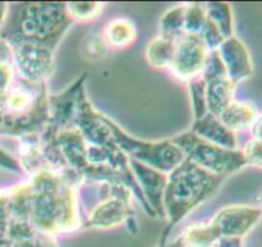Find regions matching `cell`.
<instances>
[{
	"label": "cell",
	"mask_w": 262,
	"mask_h": 247,
	"mask_svg": "<svg viewBox=\"0 0 262 247\" xmlns=\"http://www.w3.org/2000/svg\"><path fill=\"white\" fill-rule=\"evenodd\" d=\"M170 173L163 195V208L168 213L170 225L177 224L197 205L214 195L224 182V177L209 173L187 158Z\"/></svg>",
	"instance_id": "obj_1"
},
{
	"label": "cell",
	"mask_w": 262,
	"mask_h": 247,
	"mask_svg": "<svg viewBox=\"0 0 262 247\" xmlns=\"http://www.w3.org/2000/svg\"><path fill=\"white\" fill-rule=\"evenodd\" d=\"M36 177L35 187L37 191L33 195L31 214L35 228L46 236L77 230L79 222L71 189L49 172Z\"/></svg>",
	"instance_id": "obj_2"
},
{
	"label": "cell",
	"mask_w": 262,
	"mask_h": 247,
	"mask_svg": "<svg viewBox=\"0 0 262 247\" xmlns=\"http://www.w3.org/2000/svg\"><path fill=\"white\" fill-rule=\"evenodd\" d=\"M186 158L201 167L209 173L219 177H228L245 168V156L239 149H225L210 143L194 135L192 131L183 133L173 140Z\"/></svg>",
	"instance_id": "obj_3"
},
{
	"label": "cell",
	"mask_w": 262,
	"mask_h": 247,
	"mask_svg": "<svg viewBox=\"0 0 262 247\" xmlns=\"http://www.w3.org/2000/svg\"><path fill=\"white\" fill-rule=\"evenodd\" d=\"M110 132L120 146L129 151L135 158L147 163L150 168L161 172H171L184 160V154L177 145L170 142L147 143L132 140L129 136L123 133L117 126L105 118Z\"/></svg>",
	"instance_id": "obj_4"
},
{
	"label": "cell",
	"mask_w": 262,
	"mask_h": 247,
	"mask_svg": "<svg viewBox=\"0 0 262 247\" xmlns=\"http://www.w3.org/2000/svg\"><path fill=\"white\" fill-rule=\"evenodd\" d=\"M262 220L258 208L253 205H229L216 213L207 227L215 240V247L220 240H243Z\"/></svg>",
	"instance_id": "obj_5"
},
{
	"label": "cell",
	"mask_w": 262,
	"mask_h": 247,
	"mask_svg": "<svg viewBox=\"0 0 262 247\" xmlns=\"http://www.w3.org/2000/svg\"><path fill=\"white\" fill-rule=\"evenodd\" d=\"M209 48L199 33L183 32L174 41L170 69L174 76L184 81H192L201 76L206 66Z\"/></svg>",
	"instance_id": "obj_6"
},
{
	"label": "cell",
	"mask_w": 262,
	"mask_h": 247,
	"mask_svg": "<svg viewBox=\"0 0 262 247\" xmlns=\"http://www.w3.org/2000/svg\"><path fill=\"white\" fill-rule=\"evenodd\" d=\"M206 86V107L209 113L219 117L220 113L234 101L237 85L228 77L217 50H211L202 72Z\"/></svg>",
	"instance_id": "obj_7"
},
{
	"label": "cell",
	"mask_w": 262,
	"mask_h": 247,
	"mask_svg": "<svg viewBox=\"0 0 262 247\" xmlns=\"http://www.w3.org/2000/svg\"><path fill=\"white\" fill-rule=\"evenodd\" d=\"M55 44L26 40L15 51L18 68L31 84H41L53 69V49Z\"/></svg>",
	"instance_id": "obj_8"
},
{
	"label": "cell",
	"mask_w": 262,
	"mask_h": 247,
	"mask_svg": "<svg viewBox=\"0 0 262 247\" xmlns=\"http://www.w3.org/2000/svg\"><path fill=\"white\" fill-rule=\"evenodd\" d=\"M225 67L228 77L238 85L253 74V63L247 46L241 38L233 35L225 38L216 49Z\"/></svg>",
	"instance_id": "obj_9"
},
{
	"label": "cell",
	"mask_w": 262,
	"mask_h": 247,
	"mask_svg": "<svg viewBox=\"0 0 262 247\" xmlns=\"http://www.w3.org/2000/svg\"><path fill=\"white\" fill-rule=\"evenodd\" d=\"M191 131L202 140L220 146V148L232 149V150L238 149V140L235 133L225 127L219 117L211 113H207L202 118L197 119Z\"/></svg>",
	"instance_id": "obj_10"
},
{
	"label": "cell",
	"mask_w": 262,
	"mask_h": 247,
	"mask_svg": "<svg viewBox=\"0 0 262 247\" xmlns=\"http://www.w3.org/2000/svg\"><path fill=\"white\" fill-rule=\"evenodd\" d=\"M258 115V110L253 102L238 101L230 102L219 114V119L223 125L233 132L251 130Z\"/></svg>",
	"instance_id": "obj_11"
},
{
	"label": "cell",
	"mask_w": 262,
	"mask_h": 247,
	"mask_svg": "<svg viewBox=\"0 0 262 247\" xmlns=\"http://www.w3.org/2000/svg\"><path fill=\"white\" fill-rule=\"evenodd\" d=\"M130 164L140 176L138 178L141 179L142 189L145 190L147 199L150 200L155 209H159L160 201H163V192L166 186V178L160 173H156L150 167L137 163L136 160H130Z\"/></svg>",
	"instance_id": "obj_12"
},
{
	"label": "cell",
	"mask_w": 262,
	"mask_h": 247,
	"mask_svg": "<svg viewBox=\"0 0 262 247\" xmlns=\"http://www.w3.org/2000/svg\"><path fill=\"white\" fill-rule=\"evenodd\" d=\"M137 31L132 20L127 18H115L106 25L104 30L105 44L112 48H124L135 41Z\"/></svg>",
	"instance_id": "obj_13"
},
{
	"label": "cell",
	"mask_w": 262,
	"mask_h": 247,
	"mask_svg": "<svg viewBox=\"0 0 262 247\" xmlns=\"http://www.w3.org/2000/svg\"><path fill=\"white\" fill-rule=\"evenodd\" d=\"M125 218V208L123 200L107 201L101 208L96 209L89 218V224L94 227H112L118 224Z\"/></svg>",
	"instance_id": "obj_14"
},
{
	"label": "cell",
	"mask_w": 262,
	"mask_h": 247,
	"mask_svg": "<svg viewBox=\"0 0 262 247\" xmlns=\"http://www.w3.org/2000/svg\"><path fill=\"white\" fill-rule=\"evenodd\" d=\"M205 10H206L207 18L212 23H215V26L219 28L225 38L234 35V23H233V13L230 5L215 3V4L206 5Z\"/></svg>",
	"instance_id": "obj_15"
},
{
	"label": "cell",
	"mask_w": 262,
	"mask_h": 247,
	"mask_svg": "<svg viewBox=\"0 0 262 247\" xmlns=\"http://www.w3.org/2000/svg\"><path fill=\"white\" fill-rule=\"evenodd\" d=\"M174 41L170 38L159 36L150 43L147 48V58L152 66L169 67L174 51Z\"/></svg>",
	"instance_id": "obj_16"
},
{
	"label": "cell",
	"mask_w": 262,
	"mask_h": 247,
	"mask_svg": "<svg viewBox=\"0 0 262 247\" xmlns=\"http://www.w3.org/2000/svg\"><path fill=\"white\" fill-rule=\"evenodd\" d=\"M184 15H186V5H179L173 8L164 15L160 23V36L170 40H176L183 33Z\"/></svg>",
	"instance_id": "obj_17"
},
{
	"label": "cell",
	"mask_w": 262,
	"mask_h": 247,
	"mask_svg": "<svg viewBox=\"0 0 262 247\" xmlns=\"http://www.w3.org/2000/svg\"><path fill=\"white\" fill-rule=\"evenodd\" d=\"M189 89H191L192 102H193L197 120L206 114V86H205L204 78L200 76L192 79L189 84Z\"/></svg>",
	"instance_id": "obj_18"
},
{
	"label": "cell",
	"mask_w": 262,
	"mask_h": 247,
	"mask_svg": "<svg viewBox=\"0 0 262 247\" xmlns=\"http://www.w3.org/2000/svg\"><path fill=\"white\" fill-rule=\"evenodd\" d=\"M102 9L101 4H89V3H84V4H69L67 5V12L68 15L76 18V19H92L94 17L100 14Z\"/></svg>",
	"instance_id": "obj_19"
},
{
	"label": "cell",
	"mask_w": 262,
	"mask_h": 247,
	"mask_svg": "<svg viewBox=\"0 0 262 247\" xmlns=\"http://www.w3.org/2000/svg\"><path fill=\"white\" fill-rule=\"evenodd\" d=\"M241 151L247 166L262 168V141L251 138Z\"/></svg>",
	"instance_id": "obj_20"
},
{
	"label": "cell",
	"mask_w": 262,
	"mask_h": 247,
	"mask_svg": "<svg viewBox=\"0 0 262 247\" xmlns=\"http://www.w3.org/2000/svg\"><path fill=\"white\" fill-rule=\"evenodd\" d=\"M251 133H252V138L262 141V112L258 113L255 123L251 127Z\"/></svg>",
	"instance_id": "obj_21"
},
{
	"label": "cell",
	"mask_w": 262,
	"mask_h": 247,
	"mask_svg": "<svg viewBox=\"0 0 262 247\" xmlns=\"http://www.w3.org/2000/svg\"><path fill=\"white\" fill-rule=\"evenodd\" d=\"M158 247H183V245H182V242H181V240H176V241H173V242H170V243H165V242H161L160 245H159Z\"/></svg>",
	"instance_id": "obj_22"
},
{
	"label": "cell",
	"mask_w": 262,
	"mask_h": 247,
	"mask_svg": "<svg viewBox=\"0 0 262 247\" xmlns=\"http://www.w3.org/2000/svg\"><path fill=\"white\" fill-rule=\"evenodd\" d=\"M255 207L258 208V210H260L261 214H262V191L258 192L257 197H256V205H255Z\"/></svg>",
	"instance_id": "obj_23"
}]
</instances>
